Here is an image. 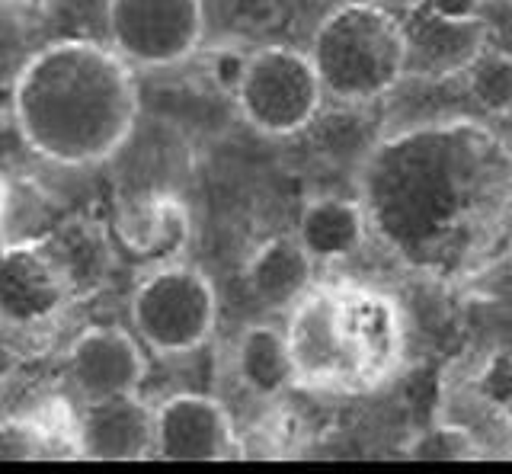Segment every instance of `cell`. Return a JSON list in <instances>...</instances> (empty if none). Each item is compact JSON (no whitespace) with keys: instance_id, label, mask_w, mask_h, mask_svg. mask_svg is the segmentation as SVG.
I'll return each instance as SVG.
<instances>
[{"instance_id":"obj_1","label":"cell","mask_w":512,"mask_h":474,"mask_svg":"<svg viewBox=\"0 0 512 474\" xmlns=\"http://www.w3.org/2000/svg\"><path fill=\"white\" fill-rule=\"evenodd\" d=\"M356 196L384 254L436 286L474 282L512 254V157L480 119H429L378 138Z\"/></svg>"},{"instance_id":"obj_2","label":"cell","mask_w":512,"mask_h":474,"mask_svg":"<svg viewBox=\"0 0 512 474\" xmlns=\"http://www.w3.org/2000/svg\"><path fill=\"white\" fill-rule=\"evenodd\" d=\"M16 135L39 161L64 170L103 167L125 151L141 122L135 71L93 39H55L13 77Z\"/></svg>"},{"instance_id":"obj_3","label":"cell","mask_w":512,"mask_h":474,"mask_svg":"<svg viewBox=\"0 0 512 474\" xmlns=\"http://www.w3.org/2000/svg\"><path fill=\"white\" fill-rule=\"evenodd\" d=\"M295 388L372 394L404 366L407 318L397 298L365 282H314L288 308Z\"/></svg>"},{"instance_id":"obj_4","label":"cell","mask_w":512,"mask_h":474,"mask_svg":"<svg viewBox=\"0 0 512 474\" xmlns=\"http://www.w3.org/2000/svg\"><path fill=\"white\" fill-rule=\"evenodd\" d=\"M308 55L330 103L372 106L407 81L400 13L381 0H346L317 23Z\"/></svg>"},{"instance_id":"obj_5","label":"cell","mask_w":512,"mask_h":474,"mask_svg":"<svg viewBox=\"0 0 512 474\" xmlns=\"http://www.w3.org/2000/svg\"><path fill=\"white\" fill-rule=\"evenodd\" d=\"M128 324L148 353L183 359L199 353L218 327V289L196 263L151 266L128 298Z\"/></svg>"},{"instance_id":"obj_6","label":"cell","mask_w":512,"mask_h":474,"mask_svg":"<svg viewBox=\"0 0 512 474\" xmlns=\"http://www.w3.org/2000/svg\"><path fill=\"white\" fill-rule=\"evenodd\" d=\"M231 100L256 135L295 138L317 122L327 93L320 87L308 49L301 52L272 42L250 49L244 77Z\"/></svg>"},{"instance_id":"obj_7","label":"cell","mask_w":512,"mask_h":474,"mask_svg":"<svg viewBox=\"0 0 512 474\" xmlns=\"http://www.w3.org/2000/svg\"><path fill=\"white\" fill-rule=\"evenodd\" d=\"M106 45L132 71H170L205 45V0H106Z\"/></svg>"},{"instance_id":"obj_8","label":"cell","mask_w":512,"mask_h":474,"mask_svg":"<svg viewBox=\"0 0 512 474\" xmlns=\"http://www.w3.org/2000/svg\"><path fill=\"white\" fill-rule=\"evenodd\" d=\"M407 36L410 77L464 74V68L487 49V20L480 0H413L400 10Z\"/></svg>"},{"instance_id":"obj_9","label":"cell","mask_w":512,"mask_h":474,"mask_svg":"<svg viewBox=\"0 0 512 474\" xmlns=\"http://www.w3.org/2000/svg\"><path fill=\"white\" fill-rule=\"evenodd\" d=\"M240 433L215 394L173 391L154 404V455L167 462H228L240 455Z\"/></svg>"},{"instance_id":"obj_10","label":"cell","mask_w":512,"mask_h":474,"mask_svg":"<svg viewBox=\"0 0 512 474\" xmlns=\"http://www.w3.org/2000/svg\"><path fill=\"white\" fill-rule=\"evenodd\" d=\"M64 372H68L77 401L135 394L148 378V350L132 327L96 324L80 330L68 343Z\"/></svg>"},{"instance_id":"obj_11","label":"cell","mask_w":512,"mask_h":474,"mask_svg":"<svg viewBox=\"0 0 512 474\" xmlns=\"http://www.w3.org/2000/svg\"><path fill=\"white\" fill-rule=\"evenodd\" d=\"M112 241L148 270L183 260L192 241V212L173 189H135L119 202Z\"/></svg>"},{"instance_id":"obj_12","label":"cell","mask_w":512,"mask_h":474,"mask_svg":"<svg viewBox=\"0 0 512 474\" xmlns=\"http://www.w3.org/2000/svg\"><path fill=\"white\" fill-rule=\"evenodd\" d=\"M77 455L93 462H138L154 455V404L135 394L80 401L74 414Z\"/></svg>"},{"instance_id":"obj_13","label":"cell","mask_w":512,"mask_h":474,"mask_svg":"<svg viewBox=\"0 0 512 474\" xmlns=\"http://www.w3.org/2000/svg\"><path fill=\"white\" fill-rule=\"evenodd\" d=\"M295 237L317 266H336L356 257L372 241V231L359 196L320 193L304 199Z\"/></svg>"},{"instance_id":"obj_14","label":"cell","mask_w":512,"mask_h":474,"mask_svg":"<svg viewBox=\"0 0 512 474\" xmlns=\"http://www.w3.org/2000/svg\"><path fill=\"white\" fill-rule=\"evenodd\" d=\"M317 263L292 234H269L250 250L244 282L256 305L266 311H288L314 286Z\"/></svg>"},{"instance_id":"obj_15","label":"cell","mask_w":512,"mask_h":474,"mask_svg":"<svg viewBox=\"0 0 512 474\" xmlns=\"http://www.w3.org/2000/svg\"><path fill=\"white\" fill-rule=\"evenodd\" d=\"M64 295H71L45 247L0 250V308L16 321H32Z\"/></svg>"},{"instance_id":"obj_16","label":"cell","mask_w":512,"mask_h":474,"mask_svg":"<svg viewBox=\"0 0 512 474\" xmlns=\"http://www.w3.org/2000/svg\"><path fill=\"white\" fill-rule=\"evenodd\" d=\"M234 375L256 401H276L295 388V362L285 327L256 321L240 330L234 340Z\"/></svg>"},{"instance_id":"obj_17","label":"cell","mask_w":512,"mask_h":474,"mask_svg":"<svg viewBox=\"0 0 512 474\" xmlns=\"http://www.w3.org/2000/svg\"><path fill=\"white\" fill-rule=\"evenodd\" d=\"M461 77L480 113L496 119L512 116V52L487 45Z\"/></svg>"},{"instance_id":"obj_18","label":"cell","mask_w":512,"mask_h":474,"mask_svg":"<svg viewBox=\"0 0 512 474\" xmlns=\"http://www.w3.org/2000/svg\"><path fill=\"white\" fill-rule=\"evenodd\" d=\"M400 455L413 458V462H471V458L484 455V446L468 426L442 420L423 426L400 442Z\"/></svg>"},{"instance_id":"obj_19","label":"cell","mask_w":512,"mask_h":474,"mask_svg":"<svg viewBox=\"0 0 512 474\" xmlns=\"http://www.w3.org/2000/svg\"><path fill=\"white\" fill-rule=\"evenodd\" d=\"M247 49H237V45H221L212 55H208V81H212L215 90L234 97L240 77H244L247 68Z\"/></svg>"},{"instance_id":"obj_20","label":"cell","mask_w":512,"mask_h":474,"mask_svg":"<svg viewBox=\"0 0 512 474\" xmlns=\"http://www.w3.org/2000/svg\"><path fill=\"white\" fill-rule=\"evenodd\" d=\"M7 196H10V189L4 180H0V218H4V209H7Z\"/></svg>"},{"instance_id":"obj_21","label":"cell","mask_w":512,"mask_h":474,"mask_svg":"<svg viewBox=\"0 0 512 474\" xmlns=\"http://www.w3.org/2000/svg\"><path fill=\"white\" fill-rule=\"evenodd\" d=\"M381 4H388V7H394V10L400 13V10H404V7H410L413 0H381Z\"/></svg>"},{"instance_id":"obj_22","label":"cell","mask_w":512,"mask_h":474,"mask_svg":"<svg viewBox=\"0 0 512 474\" xmlns=\"http://www.w3.org/2000/svg\"><path fill=\"white\" fill-rule=\"evenodd\" d=\"M506 148H509V157H512V138H506Z\"/></svg>"},{"instance_id":"obj_23","label":"cell","mask_w":512,"mask_h":474,"mask_svg":"<svg viewBox=\"0 0 512 474\" xmlns=\"http://www.w3.org/2000/svg\"><path fill=\"white\" fill-rule=\"evenodd\" d=\"M509 13H512V0H509Z\"/></svg>"}]
</instances>
